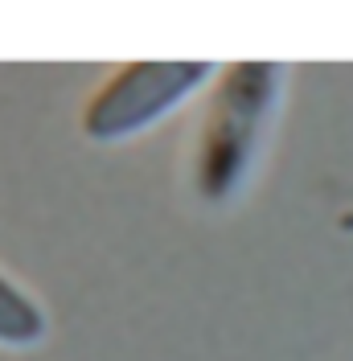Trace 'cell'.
<instances>
[{"label": "cell", "instance_id": "1", "mask_svg": "<svg viewBox=\"0 0 353 361\" xmlns=\"http://www.w3.org/2000/svg\"><path fill=\"white\" fill-rule=\"evenodd\" d=\"M280 94H284L280 62H234L214 82L193 164V185L210 205L230 202L243 189L267 123L280 107Z\"/></svg>", "mask_w": 353, "mask_h": 361}, {"label": "cell", "instance_id": "2", "mask_svg": "<svg viewBox=\"0 0 353 361\" xmlns=\"http://www.w3.org/2000/svg\"><path fill=\"white\" fill-rule=\"evenodd\" d=\"M214 74V62H132L115 70L83 107V135L95 144H119L148 132L189 94H198Z\"/></svg>", "mask_w": 353, "mask_h": 361}, {"label": "cell", "instance_id": "3", "mask_svg": "<svg viewBox=\"0 0 353 361\" xmlns=\"http://www.w3.org/2000/svg\"><path fill=\"white\" fill-rule=\"evenodd\" d=\"M45 312L17 279L0 271V345L4 349H29L45 337Z\"/></svg>", "mask_w": 353, "mask_h": 361}]
</instances>
